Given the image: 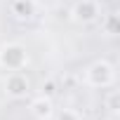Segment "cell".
<instances>
[{
  "mask_svg": "<svg viewBox=\"0 0 120 120\" xmlns=\"http://www.w3.org/2000/svg\"><path fill=\"white\" fill-rule=\"evenodd\" d=\"M28 64V54L26 47L19 42H10L0 47V66L7 68V71H21Z\"/></svg>",
  "mask_w": 120,
  "mask_h": 120,
  "instance_id": "1",
  "label": "cell"
},
{
  "mask_svg": "<svg viewBox=\"0 0 120 120\" xmlns=\"http://www.w3.org/2000/svg\"><path fill=\"white\" fill-rule=\"evenodd\" d=\"M115 80V71L108 61H104V59H99V61H94L87 71H85V82L90 87H108L113 85Z\"/></svg>",
  "mask_w": 120,
  "mask_h": 120,
  "instance_id": "2",
  "label": "cell"
},
{
  "mask_svg": "<svg viewBox=\"0 0 120 120\" xmlns=\"http://www.w3.org/2000/svg\"><path fill=\"white\" fill-rule=\"evenodd\" d=\"M71 14L78 24H92L99 19V5H97V0H78Z\"/></svg>",
  "mask_w": 120,
  "mask_h": 120,
  "instance_id": "3",
  "label": "cell"
},
{
  "mask_svg": "<svg viewBox=\"0 0 120 120\" xmlns=\"http://www.w3.org/2000/svg\"><path fill=\"white\" fill-rule=\"evenodd\" d=\"M5 90H7V94L12 99H21L28 92V78L24 73H19V71H12L7 75V80H5Z\"/></svg>",
  "mask_w": 120,
  "mask_h": 120,
  "instance_id": "4",
  "label": "cell"
},
{
  "mask_svg": "<svg viewBox=\"0 0 120 120\" xmlns=\"http://www.w3.org/2000/svg\"><path fill=\"white\" fill-rule=\"evenodd\" d=\"M31 113H33L35 120H49L52 113H54V108H52V99H47V97H38V99H33V101H31Z\"/></svg>",
  "mask_w": 120,
  "mask_h": 120,
  "instance_id": "5",
  "label": "cell"
},
{
  "mask_svg": "<svg viewBox=\"0 0 120 120\" xmlns=\"http://www.w3.org/2000/svg\"><path fill=\"white\" fill-rule=\"evenodd\" d=\"M12 12L19 19H31L35 14V0H12Z\"/></svg>",
  "mask_w": 120,
  "mask_h": 120,
  "instance_id": "6",
  "label": "cell"
},
{
  "mask_svg": "<svg viewBox=\"0 0 120 120\" xmlns=\"http://www.w3.org/2000/svg\"><path fill=\"white\" fill-rule=\"evenodd\" d=\"M104 28H106L108 35H115V33H118V17H115V14H108L106 21H104Z\"/></svg>",
  "mask_w": 120,
  "mask_h": 120,
  "instance_id": "7",
  "label": "cell"
},
{
  "mask_svg": "<svg viewBox=\"0 0 120 120\" xmlns=\"http://www.w3.org/2000/svg\"><path fill=\"white\" fill-rule=\"evenodd\" d=\"M54 94H56V85H54L52 80H49V82H45V85H42V97H47V99H52Z\"/></svg>",
  "mask_w": 120,
  "mask_h": 120,
  "instance_id": "8",
  "label": "cell"
},
{
  "mask_svg": "<svg viewBox=\"0 0 120 120\" xmlns=\"http://www.w3.org/2000/svg\"><path fill=\"white\" fill-rule=\"evenodd\" d=\"M56 120H80V118H78V113H75V111H68V108H64L61 113L56 115Z\"/></svg>",
  "mask_w": 120,
  "mask_h": 120,
  "instance_id": "9",
  "label": "cell"
},
{
  "mask_svg": "<svg viewBox=\"0 0 120 120\" xmlns=\"http://www.w3.org/2000/svg\"><path fill=\"white\" fill-rule=\"evenodd\" d=\"M108 108H111V111H118V94H115V92L108 97Z\"/></svg>",
  "mask_w": 120,
  "mask_h": 120,
  "instance_id": "10",
  "label": "cell"
}]
</instances>
